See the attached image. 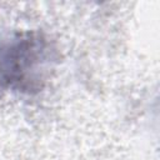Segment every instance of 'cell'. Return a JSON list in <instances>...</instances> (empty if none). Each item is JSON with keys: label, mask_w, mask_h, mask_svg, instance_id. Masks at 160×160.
I'll return each mask as SVG.
<instances>
[{"label": "cell", "mask_w": 160, "mask_h": 160, "mask_svg": "<svg viewBox=\"0 0 160 160\" xmlns=\"http://www.w3.org/2000/svg\"><path fill=\"white\" fill-rule=\"evenodd\" d=\"M50 48L39 34H22L0 45V86L19 91L40 89Z\"/></svg>", "instance_id": "6da1fadb"}]
</instances>
